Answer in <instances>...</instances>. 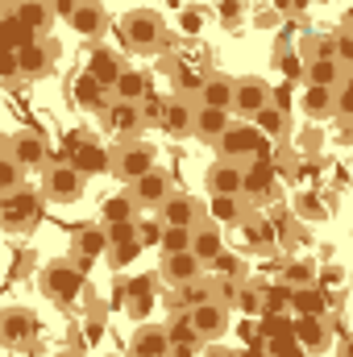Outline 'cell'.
Listing matches in <instances>:
<instances>
[{"label":"cell","mask_w":353,"mask_h":357,"mask_svg":"<svg viewBox=\"0 0 353 357\" xmlns=\"http://www.w3.org/2000/svg\"><path fill=\"white\" fill-rule=\"evenodd\" d=\"M117 29H121V46H129L133 54H171L175 50L171 33L154 8H129Z\"/></svg>","instance_id":"obj_1"},{"label":"cell","mask_w":353,"mask_h":357,"mask_svg":"<svg viewBox=\"0 0 353 357\" xmlns=\"http://www.w3.org/2000/svg\"><path fill=\"white\" fill-rule=\"evenodd\" d=\"M38 287H42V295L50 299V303H59V307H75L84 295H88V274L84 266H75V262H67V258H54V262H46L42 274H38Z\"/></svg>","instance_id":"obj_2"},{"label":"cell","mask_w":353,"mask_h":357,"mask_svg":"<svg viewBox=\"0 0 353 357\" xmlns=\"http://www.w3.org/2000/svg\"><path fill=\"white\" fill-rule=\"evenodd\" d=\"M46 195L42 191H33V187H17V191H8L4 199H0V225H4V233L8 237H25V233H33L38 225H42V216H46Z\"/></svg>","instance_id":"obj_3"},{"label":"cell","mask_w":353,"mask_h":357,"mask_svg":"<svg viewBox=\"0 0 353 357\" xmlns=\"http://www.w3.org/2000/svg\"><path fill=\"white\" fill-rule=\"evenodd\" d=\"M216 154L229 158V162L250 167L254 158H270V137H266L254 121H233V129L216 142Z\"/></svg>","instance_id":"obj_4"},{"label":"cell","mask_w":353,"mask_h":357,"mask_svg":"<svg viewBox=\"0 0 353 357\" xmlns=\"http://www.w3.org/2000/svg\"><path fill=\"white\" fill-rule=\"evenodd\" d=\"M158 167V150L150 146V142H121L117 150H112V175L121 178V183H133V178L150 175Z\"/></svg>","instance_id":"obj_5"},{"label":"cell","mask_w":353,"mask_h":357,"mask_svg":"<svg viewBox=\"0 0 353 357\" xmlns=\"http://www.w3.org/2000/svg\"><path fill=\"white\" fill-rule=\"evenodd\" d=\"M100 129L121 137V142H133L142 129H146V116H142V104H129V100H108L100 112Z\"/></svg>","instance_id":"obj_6"},{"label":"cell","mask_w":353,"mask_h":357,"mask_svg":"<svg viewBox=\"0 0 353 357\" xmlns=\"http://www.w3.org/2000/svg\"><path fill=\"white\" fill-rule=\"evenodd\" d=\"M0 341H4V349H29L33 341H38V316L29 312V307H21V303H8L4 312H0Z\"/></svg>","instance_id":"obj_7"},{"label":"cell","mask_w":353,"mask_h":357,"mask_svg":"<svg viewBox=\"0 0 353 357\" xmlns=\"http://www.w3.org/2000/svg\"><path fill=\"white\" fill-rule=\"evenodd\" d=\"M63 158H67L80 175H100V171H112V154H108L96 137H88V133H71V137H67Z\"/></svg>","instance_id":"obj_8"},{"label":"cell","mask_w":353,"mask_h":357,"mask_svg":"<svg viewBox=\"0 0 353 357\" xmlns=\"http://www.w3.org/2000/svg\"><path fill=\"white\" fill-rule=\"evenodd\" d=\"M84 178L71 162H50L46 171H42V195L50 199V204H75L80 195H84Z\"/></svg>","instance_id":"obj_9"},{"label":"cell","mask_w":353,"mask_h":357,"mask_svg":"<svg viewBox=\"0 0 353 357\" xmlns=\"http://www.w3.org/2000/svg\"><path fill=\"white\" fill-rule=\"evenodd\" d=\"M237 233H241V250H246V254H270V250L283 245V233L274 229V220H270L266 212H254V208H250V216L237 225Z\"/></svg>","instance_id":"obj_10"},{"label":"cell","mask_w":353,"mask_h":357,"mask_svg":"<svg viewBox=\"0 0 353 357\" xmlns=\"http://www.w3.org/2000/svg\"><path fill=\"white\" fill-rule=\"evenodd\" d=\"M4 154L17 158L25 171H46V162H50V146H46L42 133H33V129L8 133V137H4Z\"/></svg>","instance_id":"obj_11"},{"label":"cell","mask_w":353,"mask_h":357,"mask_svg":"<svg viewBox=\"0 0 353 357\" xmlns=\"http://www.w3.org/2000/svg\"><path fill=\"white\" fill-rule=\"evenodd\" d=\"M246 204L250 208H258V204H270L274 195H278V167L270 162V158H254L250 167H246Z\"/></svg>","instance_id":"obj_12"},{"label":"cell","mask_w":353,"mask_h":357,"mask_svg":"<svg viewBox=\"0 0 353 357\" xmlns=\"http://www.w3.org/2000/svg\"><path fill=\"white\" fill-rule=\"evenodd\" d=\"M129 195L137 199V208H163L171 195H175V183H171V171H163V167H154L150 175H142V178H133L129 183Z\"/></svg>","instance_id":"obj_13"},{"label":"cell","mask_w":353,"mask_h":357,"mask_svg":"<svg viewBox=\"0 0 353 357\" xmlns=\"http://www.w3.org/2000/svg\"><path fill=\"white\" fill-rule=\"evenodd\" d=\"M108 229L104 225H84V229H75V237H71V262L75 266L88 270L91 262H100V258H108Z\"/></svg>","instance_id":"obj_14"},{"label":"cell","mask_w":353,"mask_h":357,"mask_svg":"<svg viewBox=\"0 0 353 357\" xmlns=\"http://www.w3.org/2000/svg\"><path fill=\"white\" fill-rule=\"evenodd\" d=\"M17 59H21L25 79H46L50 67H54V59H59V46L50 38H29V42L17 46Z\"/></svg>","instance_id":"obj_15"},{"label":"cell","mask_w":353,"mask_h":357,"mask_svg":"<svg viewBox=\"0 0 353 357\" xmlns=\"http://www.w3.org/2000/svg\"><path fill=\"white\" fill-rule=\"evenodd\" d=\"M229 303H220V299H212V303H200V307H191L187 316H191V324H195V333H200V341L204 345H212V341H220L225 333H229Z\"/></svg>","instance_id":"obj_16"},{"label":"cell","mask_w":353,"mask_h":357,"mask_svg":"<svg viewBox=\"0 0 353 357\" xmlns=\"http://www.w3.org/2000/svg\"><path fill=\"white\" fill-rule=\"evenodd\" d=\"M274 104V91H270V84L266 79H258V75H246V79H237V100H233V112L241 116V121H254L262 108H270Z\"/></svg>","instance_id":"obj_17"},{"label":"cell","mask_w":353,"mask_h":357,"mask_svg":"<svg viewBox=\"0 0 353 357\" xmlns=\"http://www.w3.org/2000/svg\"><path fill=\"white\" fill-rule=\"evenodd\" d=\"M171 328L167 324H137L129 337V357H171Z\"/></svg>","instance_id":"obj_18"},{"label":"cell","mask_w":353,"mask_h":357,"mask_svg":"<svg viewBox=\"0 0 353 357\" xmlns=\"http://www.w3.org/2000/svg\"><path fill=\"white\" fill-rule=\"evenodd\" d=\"M195 112H200V100L175 91L167 100V108H163V133L167 137H191L195 133Z\"/></svg>","instance_id":"obj_19"},{"label":"cell","mask_w":353,"mask_h":357,"mask_svg":"<svg viewBox=\"0 0 353 357\" xmlns=\"http://www.w3.org/2000/svg\"><path fill=\"white\" fill-rule=\"evenodd\" d=\"M154 303H158L154 274H142V278H129L125 282V312H129V320H142L146 324V316L154 312Z\"/></svg>","instance_id":"obj_20"},{"label":"cell","mask_w":353,"mask_h":357,"mask_svg":"<svg viewBox=\"0 0 353 357\" xmlns=\"http://www.w3.org/2000/svg\"><path fill=\"white\" fill-rule=\"evenodd\" d=\"M204 262L187 250V254H163V270H158V278L167 282V291H175V287H187V282H195V278H204Z\"/></svg>","instance_id":"obj_21"},{"label":"cell","mask_w":353,"mask_h":357,"mask_svg":"<svg viewBox=\"0 0 353 357\" xmlns=\"http://www.w3.org/2000/svg\"><path fill=\"white\" fill-rule=\"evenodd\" d=\"M204 183H208V195H241L246 191V167L229 162V158H216L208 167Z\"/></svg>","instance_id":"obj_22"},{"label":"cell","mask_w":353,"mask_h":357,"mask_svg":"<svg viewBox=\"0 0 353 357\" xmlns=\"http://www.w3.org/2000/svg\"><path fill=\"white\" fill-rule=\"evenodd\" d=\"M67 25H71L75 38L96 42V38H104V29H108V8H104L100 0H80V8L67 17Z\"/></svg>","instance_id":"obj_23"},{"label":"cell","mask_w":353,"mask_h":357,"mask_svg":"<svg viewBox=\"0 0 353 357\" xmlns=\"http://www.w3.org/2000/svg\"><path fill=\"white\" fill-rule=\"evenodd\" d=\"M299 112H303L312 125L337 121V88H316V84H308L303 96H299Z\"/></svg>","instance_id":"obj_24"},{"label":"cell","mask_w":353,"mask_h":357,"mask_svg":"<svg viewBox=\"0 0 353 357\" xmlns=\"http://www.w3.org/2000/svg\"><path fill=\"white\" fill-rule=\"evenodd\" d=\"M295 341L303 354H324L333 345V324L324 316H299L295 320Z\"/></svg>","instance_id":"obj_25"},{"label":"cell","mask_w":353,"mask_h":357,"mask_svg":"<svg viewBox=\"0 0 353 357\" xmlns=\"http://www.w3.org/2000/svg\"><path fill=\"white\" fill-rule=\"evenodd\" d=\"M246 216H250L246 195H208V220H212V225H220V229H237Z\"/></svg>","instance_id":"obj_26"},{"label":"cell","mask_w":353,"mask_h":357,"mask_svg":"<svg viewBox=\"0 0 353 357\" xmlns=\"http://www.w3.org/2000/svg\"><path fill=\"white\" fill-rule=\"evenodd\" d=\"M225 250H229V245H225V229H220V225H212V220H200V225H195L191 254H195L204 266H212V262H216Z\"/></svg>","instance_id":"obj_27"},{"label":"cell","mask_w":353,"mask_h":357,"mask_svg":"<svg viewBox=\"0 0 353 357\" xmlns=\"http://www.w3.org/2000/svg\"><path fill=\"white\" fill-rule=\"evenodd\" d=\"M158 220L171 225V229H195V225H200V204H195L191 195L175 191V195L158 208Z\"/></svg>","instance_id":"obj_28"},{"label":"cell","mask_w":353,"mask_h":357,"mask_svg":"<svg viewBox=\"0 0 353 357\" xmlns=\"http://www.w3.org/2000/svg\"><path fill=\"white\" fill-rule=\"evenodd\" d=\"M88 71H91V75H96V79H100L108 91H112V88H117V79L125 75V59H121L112 46H96V50L88 54Z\"/></svg>","instance_id":"obj_29"},{"label":"cell","mask_w":353,"mask_h":357,"mask_svg":"<svg viewBox=\"0 0 353 357\" xmlns=\"http://www.w3.org/2000/svg\"><path fill=\"white\" fill-rule=\"evenodd\" d=\"M108 96H112V91L104 88L91 71H80V75L71 79V100H75L84 112H100V108L108 104Z\"/></svg>","instance_id":"obj_30"},{"label":"cell","mask_w":353,"mask_h":357,"mask_svg":"<svg viewBox=\"0 0 353 357\" xmlns=\"http://www.w3.org/2000/svg\"><path fill=\"white\" fill-rule=\"evenodd\" d=\"M233 129V112H225V108H204L200 104V112H195V137L200 142H220L225 133Z\"/></svg>","instance_id":"obj_31"},{"label":"cell","mask_w":353,"mask_h":357,"mask_svg":"<svg viewBox=\"0 0 353 357\" xmlns=\"http://www.w3.org/2000/svg\"><path fill=\"white\" fill-rule=\"evenodd\" d=\"M233 100H237V79L216 75V71L204 79V91H200V104H204V108H225V112H233Z\"/></svg>","instance_id":"obj_32"},{"label":"cell","mask_w":353,"mask_h":357,"mask_svg":"<svg viewBox=\"0 0 353 357\" xmlns=\"http://www.w3.org/2000/svg\"><path fill=\"white\" fill-rule=\"evenodd\" d=\"M150 96H154L150 75H146V71H133V67H125V75H121L117 88H112V100H129V104H146Z\"/></svg>","instance_id":"obj_33"},{"label":"cell","mask_w":353,"mask_h":357,"mask_svg":"<svg viewBox=\"0 0 353 357\" xmlns=\"http://www.w3.org/2000/svg\"><path fill=\"white\" fill-rule=\"evenodd\" d=\"M133 220H137V199H133L129 191L108 195V199L100 204V225H104V229H112V225H133Z\"/></svg>","instance_id":"obj_34"},{"label":"cell","mask_w":353,"mask_h":357,"mask_svg":"<svg viewBox=\"0 0 353 357\" xmlns=\"http://www.w3.org/2000/svg\"><path fill=\"white\" fill-rule=\"evenodd\" d=\"M329 299H324V287H291V312L295 316H324Z\"/></svg>","instance_id":"obj_35"},{"label":"cell","mask_w":353,"mask_h":357,"mask_svg":"<svg viewBox=\"0 0 353 357\" xmlns=\"http://www.w3.org/2000/svg\"><path fill=\"white\" fill-rule=\"evenodd\" d=\"M341 79H345V67H341L337 59H312L303 84H316V88H341Z\"/></svg>","instance_id":"obj_36"},{"label":"cell","mask_w":353,"mask_h":357,"mask_svg":"<svg viewBox=\"0 0 353 357\" xmlns=\"http://www.w3.org/2000/svg\"><path fill=\"white\" fill-rule=\"evenodd\" d=\"M254 125L262 129L270 142H283L287 133H291V116H287V108H278V104H270V108H262L258 116H254Z\"/></svg>","instance_id":"obj_37"},{"label":"cell","mask_w":353,"mask_h":357,"mask_svg":"<svg viewBox=\"0 0 353 357\" xmlns=\"http://www.w3.org/2000/svg\"><path fill=\"white\" fill-rule=\"evenodd\" d=\"M216 21H220L225 33H241L250 25V4L246 0H220L216 4Z\"/></svg>","instance_id":"obj_38"},{"label":"cell","mask_w":353,"mask_h":357,"mask_svg":"<svg viewBox=\"0 0 353 357\" xmlns=\"http://www.w3.org/2000/svg\"><path fill=\"white\" fill-rule=\"evenodd\" d=\"M278 274H283V282H287V287H316V282H320V266H316V262H308V258H291Z\"/></svg>","instance_id":"obj_39"},{"label":"cell","mask_w":353,"mask_h":357,"mask_svg":"<svg viewBox=\"0 0 353 357\" xmlns=\"http://www.w3.org/2000/svg\"><path fill=\"white\" fill-rule=\"evenodd\" d=\"M278 59V71H283V79H291V84H299V79H308V54H299V46H283V50H274Z\"/></svg>","instance_id":"obj_40"},{"label":"cell","mask_w":353,"mask_h":357,"mask_svg":"<svg viewBox=\"0 0 353 357\" xmlns=\"http://www.w3.org/2000/svg\"><path fill=\"white\" fill-rule=\"evenodd\" d=\"M295 216H299V220H308V225H320V220L329 216L324 195H316V191H299V195H295Z\"/></svg>","instance_id":"obj_41"},{"label":"cell","mask_w":353,"mask_h":357,"mask_svg":"<svg viewBox=\"0 0 353 357\" xmlns=\"http://www.w3.org/2000/svg\"><path fill=\"white\" fill-rule=\"evenodd\" d=\"M142 250H146V241H142V237H129V241H112V245H108V266H112V270L133 266Z\"/></svg>","instance_id":"obj_42"},{"label":"cell","mask_w":353,"mask_h":357,"mask_svg":"<svg viewBox=\"0 0 353 357\" xmlns=\"http://www.w3.org/2000/svg\"><path fill=\"white\" fill-rule=\"evenodd\" d=\"M233 312H246V316H262V312H266V287H262V282H250V278H246V287H241V295H237Z\"/></svg>","instance_id":"obj_43"},{"label":"cell","mask_w":353,"mask_h":357,"mask_svg":"<svg viewBox=\"0 0 353 357\" xmlns=\"http://www.w3.org/2000/svg\"><path fill=\"white\" fill-rule=\"evenodd\" d=\"M204 25H208V8L204 4H183L179 8V33L183 38H200Z\"/></svg>","instance_id":"obj_44"},{"label":"cell","mask_w":353,"mask_h":357,"mask_svg":"<svg viewBox=\"0 0 353 357\" xmlns=\"http://www.w3.org/2000/svg\"><path fill=\"white\" fill-rule=\"evenodd\" d=\"M191 241H195V229H171V225H163V241H158V250H163V254H187Z\"/></svg>","instance_id":"obj_45"},{"label":"cell","mask_w":353,"mask_h":357,"mask_svg":"<svg viewBox=\"0 0 353 357\" xmlns=\"http://www.w3.org/2000/svg\"><path fill=\"white\" fill-rule=\"evenodd\" d=\"M283 13L274 8V4H258V8H250V25L254 29H262V33H274V29H283Z\"/></svg>","instance_id":"obj_46"},{"label":"cell","mask_w":353,"mask_h":357,"mask_svg":"<svg viewBox=\"0 0 353 357\" xmlns=\"http://www.w3.org/2000/svg\"><path fill=\"white\" fill-rule=\"evenodd\" d=\"M208 270H212V278H246V262H241V254H233V250H225Z\"/></svg>","instance_id":"obj_47"},{"label":"cell","mask_w":353,"mask_h":357,"mask_svg":"<svg viewBox=\"0 0 353 357\" xmlns=\"http://www.w3.org/2000/svg\"><path fill=\"white\" fill-rule=\"evenodd\" d=\"M17 187H25V167L4 154V158H0V191L8 195V191H17Z\"/></svg>","instance_id":"obj_48"},{"label":"cell","mask_w":353,"mask_h":357,"mask_svg":"<svg viewBox=\"0 0 353 357\" xmlns=\"http://www.w3.org/2000/svg\"><path fill=\"white\" fill-rule=\"evenodd\" d=\"M0 84H4V88H17V84H25L21 59H17V50H13V46H4V63H0Z\"/></svg>","instance_id":"obj_49"},{"label":"cell","mask_w":353,"mask_h":357,"mask_svg":"<svg viewBox=\"0 0 353 357\" xmlns=\"http://www.w3.org/2000/svg\"><path fill=\"white\" fill-rule=\"evenodd\" d=\"M337 121H353V71H345L337 88Z\"/></svg>","instance_id":"obj_50"},{"label":"cell","mask_w":353,"mask_h":357,"mask_svg":"<svg viewBox=\"0 0 353 357\" xmlns=\"http://www.w3.org/2000/svg\"><path fill=\"white\" fill-rule=\"evenodd\" d=\"M337 63L353 71V25H341L337 29Z\"/></svg>","instance_id":"obj_51"},{"label":"cell","mask_w":353,"mask_h":357,"mask_svg":"<svg viewBox=\"0 0 353 357\" xmlns=\"http://www.w3.org/2000/svg\"><path fill=\"white\" fill-rule=\"evenodd\" d=\"M320 146H324V133H320V125H312V121H308V129L299 133V154L316 158V154H320Z\"/></svg>","instance_id":"obj_52"},{"label":"cell","mask_w":353,"mask_h":357,"mask_svg":"<svg viewBox=\"0 0 353 357\" xmlns=\"http://www.w3.org/2000/svg\"><path fill=\"white\" fill-rule=\"evenodd\" d=\"M163 108H167V100L150 96V100L142 104V116H146V125H158V129H163Z\"/></svg>","instance_id":"obj_53"},{"label":"cell","mask_w":353,"mask_h":357,"mask_svg":"<svg viewBox=\"0 0 353 357\" xmlns=\"http://www.w3.org/2000/svg\"><path fill=\"white\" fill-rule=\"evenodd\" d=\"M320 287H345V266H341V262L320 266Z\"/></svg>","instance_id":"obj_54"},{"label":"cell","mask_w":353,"mask_h":357,"mask_svg":"<svg viewBox=\"0 0 353 357\" xmlns=\"http://www.w3.org/2000/svg\"><path fill=\"white\" fill-rule=\"evenodd\" d=\"M50 8H54L59 17H71V13L80 8V0H50Z\"/></svg>","instance_id":"obj_55"},{"label":"cell","mask_w":353,"mask_h":357,"mask_svg":"<svg viewBox=\"0 0 353 357\" xmlns=\"http://www.w3.org/2000/svg\"><path fill=\"white\" fill-rule=\"evenodd\" d=\"M195 349H204V345H175L171 357H195Z\"/></svg>","instance_id":"obj_56"},{"label":"cell","mask_w":353,"mask_h":357,"mask_svg":"<svg viewBox=\"0 0 353 357\" xmlns=\"http://www.w3.org/2000/svg\"><path fill=\"white\" fill-rule=\"evenodd\" d=\"M266 4H274L283 17H287V13H295V0H266Z\"/></svg>","instance_id":"obj_57"},{"label":"cell","mask_w":353,"mask_h":357,"mask_svg":"<svg viewBox=\"0 0 353 357\" xmlns=\"http://www.w3.org/2000/svg\"><path fill=\"white\" fill-rule=\"evenodd\" d=\"M316 4H320V0H295V13H312Z\"/></svg>","instance_id":"obj_58"},{"label":"cell","mask_w":353,"mask_h":357,"mask_svg":"<svg viewBox=\"0 0 353 357\" xmlns=\"http://www.w3.org/2000/svg\"><path fill=\"white\" fill-rule=\"evenodd\" d=\"M208 357H233V354H229V349H212Z\"/></svg>","instance_id":"obj_59"},{"label":"cell","mask_w":353,"mask_h":357,"mask_svg":"<svg viewBox=\"0 0 353 357\" xmlns=\"http://www.w3.org/2000/svg\"><path fill=\"white\" fill-rule=\"evenodd\" d=\"M345 357H353V337H350V341H345Z\"/></svg>","instance_id":"obj_60"},{"label":"cell","mask_w":353,"mask_h":357,"mask_svg":"<svg viewBox=\"0 0 353 357\" xmlns=\"http://www.w3.org/2000/svg\"><path fill=\"white\" fill-rule=\"evenodd\" d=\"M345 25H353V4H350V13H345Z\"/></svg>","instance_id":"obj_61"},{"label":"cell","mask_w":353,"mask_h":357,"mask_svg":"<svg viewBox=\"0 0 353 357\" xmlns=\"http://www.w3.org/2000/svg\"><path fill=\"white\" fill-rule=\"evenodd\" d=\"M216 4H220V0H216Z\"/></svg>","instance_id":"obj_62"}]
</instances>
